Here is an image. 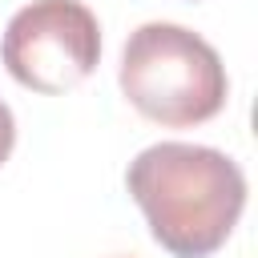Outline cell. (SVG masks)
<instances>
[{"mask_svg":"<svg viewBox=\"0 0 258 258\" xmlns=\"http://www.w3.org/2000/svg\"><path fill=\"white\" fill-rule=\"evenodd\" d=\"M117 81L141 117L169 129L218 117L230 93L218 48L206 36L169 20H149L129 32Z\"/></svg>","mask_w":258,"mask_h":258,"instance_id":"obj_2","label":"cell"},{"mask_svg":"<svg viewBox=\"0 0 258 258\" xmlns=\"http://www.w3.org/2000/svg\"><path fill=\"white\" fill-rule=\"evenodd\" d=\"M0 60L8 77L32 93H69L89 81L101 60V24L81 0H32L8 20Z\"/></svg>","mask_w":258,"mask_h":258,"instance_id":"obj_3","label":"cell"},{"mask_svg":"<svg viewBox=\"0 0 258 258\" xmlns=\"http://www.w3.org/2000/svg\"><path fill=\"white\" fill-rule=\"evenodd\" d=\"M125 185L153 242L173 258H210L222 250L246 210L242 165L210 145L157 141L129 161Z\"/></svg>","mask_w":258,"mask_h":258,"instance_id":"obj_1","label":"cell"},{"mask_svg":"<svg viewBox=\"0 0 258 258\" xmlns=\"http://www.w3.org/2000/svg\"><path fill=\"white\" fill-rule=\"evenodd\" d=\"M12 145H16V117H12V109L0 101V165L8 161Z\"/></svg>","mask_w":258,"mask_h":258,"instance_id":"obj_4","label":"cell"}]
</instances>
